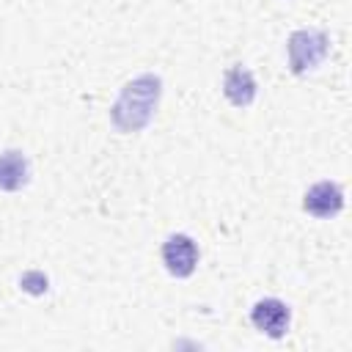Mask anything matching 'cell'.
Wrapping results in <instances>:
<instances>
[{
	"mask_svg": "<svg viewBox=\"0 0 352 352\" xmlns=\"http://www.w3.org/2000/svg\"><path fill=\"white\" fill-rule=\"evenodd\" d=\"M160 91H162V82L157 74H140V77L129 80L121 88L116 104L110 107L113 126L118 132H140L157 110Z\"/></svg>",
	"mask_w": 352,
	"mask_h": 352,
	"instance_id": "cell-1",
	"label": "cell"
},
{
	"mask_svg": "<svg viewBox=\"0 0 352 352\" xmlns=\"http://www.w3.org/2000/svg\"><path fill=\"white\" fill-rule=\"evenodd\" d=\"M330 50V38L322 30H294L289 36V66L294 74L316 69Z\"/></svg>",
	"mask_w": 352,
	"mask_h": 352,
	"instance_id": "cell-2",
	"label": "cell"
},
{
	"mask_svg": "<svg viewBox=\"0 0 352 352\" xmlns=\"http://www.w3.org/2000/svg\"><path fill=\"white\" fill-rule=\"evenodd\" d=\"M162 264L170 275L176 278H187L192 275L195 264H198V248L187 234H173L165 239L162 245Z\"/></svg>",
	"mask_w": 352,
	"mask_h": 352,
	"instance_id": "cell-3",
	"label": "cell"
},
{
	"mask_svg": "<svg viewBox=\"0 0 352 352\" xmlns=\"http://www.w3.org/2000/svg\"><path fill=\"white\" fill-rule=\"evenodd\" d=\"M289 319H292L289 305L280 302V300H275V297H264V300H258V302L253 305V311H250V322L256 324V330H261V333L270 336V338H280V336H286V330H289Z\"/></svg>",
	"mask_w": 352,
	"mask_h": 352,
	"instance_id": "cell-4",
	"label": "cell"
},
{
	"mask_svg": "<svg viewBox=\"0 0 352 352\" xmlns=\"http://www.w3.org/2000/svg\"><path fill=\"white\" fill-rule=\"evenodd\" d=\"M305 212H311L314 217H333L344 209V190L336 182H316L302 201Z\"/></svg>",
	"mask_w": 352,
	"mask_h": 352,
	"instance_id": "cell-5",
	"label": "cell"
},
{
	"mask_svg": "<svg viewBox=\"0 0 352 352\" xmlns=\"http://www.w3.org/2000/svg\"><path fill=\"white\" fill-rule=\"evenodd\" d=\"M223 94L234 107H250L256 99V80L245 66H231L223 74Z\"/></svg>",
	"mask_w": 352,
	"mask_h": 352,
	"instance_id": "cell-6",
	"label": "cell"
},
{
	"mask_svg": "<svg viewBox=\"0 0 352 352\" xmlns=\"http://www.w3.org/2000/svg\"><path fill=\"white\" fill-rule=\"evenodd\" d=\"M30 165L22 151H3L0 154V190L14 192L28 184Z\"/></svg>",
	"mask_w": 352,
	"mask_h": 352,
	"instance_id": "cell-7",
	"label": "cell"
},
{
	"mask_svg": "<svg viewBox=\"0 0 352 352\" xmlns=\"http://www.w3.org/2000/svg\"><path fill=\"white\" fill-rule=\"evenodd\" d=\"M19 283H22L28 292H33V294H41V292L47 289V278H44L41 272H25Z\"/></svg>",
	"mask_w": 352,
	"mask_h": 352,
	"instance_id": "cell-8",
	"label": "cell"
}]
</instances>
